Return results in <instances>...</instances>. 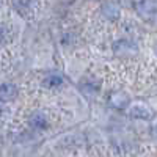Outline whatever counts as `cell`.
<instances>
[{
	"label": "cell",
	"mask_w": 157,
	"mask_h": 157,
	"mask_svg": "<svg viewBox=\"0 0 157 157\" xmlns=\"http://www.w3.org/2000/svg\"><path fill=\"white\" fill-rule=\"evenodd\" d=\"M116 55H134L137 52V46L130 41H120L113 46Z\"/></svg>",
	"instance_id": "2"
},
{
	"label": "cell",
	"mask_w": 157,
	"mask_h": 157,
	"mask_svg": "<svg viewBox=\"0 0 157 157\" xmlns=\"http://www.w3.org/2000/svg\"><path fill=\"white\" fill-rule=\"evenodd\" d=\"M13 3L21 14H27V11L32 8V0H13Z\"/></svg>",
	"instance_id": "7"
},
{
	"label": "cell",
	"mask_w": 157,
	"mask_h": 157,
	"mask_svg": "<svg viewBox=\"0 0 157 157\" xmlns=\"http://www.w3.org/2000/svg\"><path fill=\"white\" fill-rule=\"evenodd\" d=\"M30 124H32V127L33 129H44L46 126H47V118L44 116V115H35L32 120H30Z\"/></svg>",
	"instance_id": "6"
},
{
	"label": "cell",
	"mask_w": 157,
	"mask_h": 157,
	"mask_svg": "<svg viewBox=\"0 0 157 157\" xmlns=\"http://www.w3.org/2000/svg\"><path fill=\"white\" fill-rule=\"evenodd\" d=\"M127 113L132 118H140V120H149V118H152V115H154V112L143 102L132 104V105L129 107Z\"/></svg>",
	"instance_id": "1"
},
{
	"label": "cell",
	"mask_w": 157,
	"mask_h": 157,
	"mask_svg": "<svg viewBox=\"0 0 157 157\" xmlns=\"http://www.w3.org/2000/svg\"><path fill=\"white\" fill-rule=\"evenodd\" d=\"M110 104H112L113 107H116V109H123V107H126L127 104H129V98L124 93H115L110 98Z\"/></svg>",
	"instance_id": "3"
},
{
	"label": "cell",
	"mask_w": 157,
	"mask_h": 157,
	"mask_svg": "<svg viewBox=\"0 0 157 157\" xmlns=\"http://www.w3.org/2000/svg\"><path fill=\"white\" fill-rule=\"evenodd\" d=\"M47 86H60L61 83H63V78L60 77V75H57V74H50L47 78H46V82H44Z\"/></svg>",
	"instance_id": "8"
},
{
	"label": "cell",
	"mask_w": 157,
	"mask_h": 157,
	"mask_svg": "<svg viewBox=\"0 0 157 157\" xmlns=\"http://www.w3.org/2000/svg\"><path fill=\"white\" fill-rule=\"evenodd\" d=\"M16 96V86L11 83H3L2 85V93H0V98H2L3 102L11 101L13 98Z\"/></svg>",
	"instance_id": "4"
},
{
	"label": "cell",
	"mask_w": 157,
	"mask_h": 157,
	"mask_svg": "<svg viewBox=\"0 0 157 157\" xmlns=\"http://www.w3.org/2000/svg\"><path fill=\"white\" fill-rule=\"evenodd\" d=\"M102 13H104V16H105V17L115 19V17L120 16V8H118L116 5H113V3H107V5H104Z\"/></svg>",
	"instance_id": "5"
}]
</instances>
